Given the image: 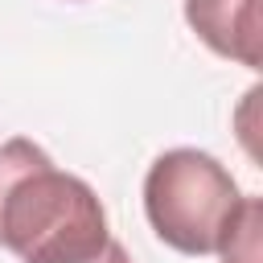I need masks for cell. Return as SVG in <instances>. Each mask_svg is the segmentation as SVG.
Here are the masks:
<instances>
[{
	"label": "cell",
	"mask_w": 263,
	"mask_h": 263,
	"mask_svg": "<svg viewBox=\"0 0 263 263\" xmlns=\"http://www.w3.org/2000/svg\"><path fill=\"white\" fill-rule=\"evenodd\" d=\"M86 263H132V255L123 251V242H115V238H111V242H107L95 259H86Z\"/></svg>",
	"instance_id": "5"
},
{
	"label": "cell",
	"mask_w": 263,
	"mask_h": 263,
	"mask_svg": "<svg viewBox=\"0 0 263 263\" xmlns=\"http://www.w3.org/2000/svg\"><path fill=\"white\" fill-rule=\"evenodd\" d=\"M242 193L226 164L197 148H173L144 177V214L160 242L181 255H218L222 234L242 210Z\"/></svg>",
	"instance_id": "2"
},
{
	"label": "cell",
	"mask_w": 263,
	"mask_h": 263,
	"mask_svg": "<svg viewBox=\"0 0 263 263\" xmlns=\"http://www.w3.org/2000/svg\"><path fill=\"white\" fill-rule=\"evenodd\" d=\"M111 242L95 189L25 136L0 144V247L25 263H86Z\"/></svg>",
	"instance_id": "1"
},
{
	"label": "cell",
	"mask_w": 263,
	"mask_h": 263,
	"mask_svg": "<svg viewBox=\"0 0 263 263\" xmlns=\"http://www.w3.org/2000/svg\"><path fill=\"white\" fill-rule=\"evenodd\" d=\"M185 21L214 53L259 70V0H185Z\"/></svg>",
	"instance_id": "3"
},
{
	"label": "cell",
	"mask_w": 263,
	"mask_h": 263,
	"mask_svg": "<svg viewBox=\"0 0 263 263\" xmlns=\"http://www.w3.org/2000/svg\"><path fill=\"white\" fill-rule=\"evenodd\" d=\"M259 222H263V201L247 197L238 218L230 222V230L218 242L222 263H259Z\"/></svg>",
	"instance_id": "4"
}]
</instances>
